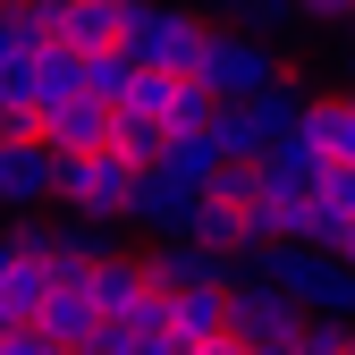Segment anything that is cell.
Here are the masks:
<instances>
[{
    "instance_id": "cell-19",
    "label": "cell",
    "mask_w": 355,
    "mask_h": 355,
    "mask_svg": "<svg viewBox=\"0 0 355 355\" xmlns=\"http://www.w3.org/2000/svg\"><path fill=\"white\" fill-rule=\"evenodd\" d=\"M355 0H288V34H347Z\"/></svg>"
},
{
    "instance_id": "cell-2",
    "label": "cell",
    "mask_w": 355,
    "mask_h": 355,
    "mask_svg": "<svg viewBox=\"0 0 355 355\" xmlns=\"http://www.w3.org/2000/svg\"><path fill=\"white\" fill-rule=\"evenodd\" d=\"M304 102H313V94H304L296 76L262 85V94H245V102H211V144L229 153V161H254V153H271V144H288V136H296Z\"/></svg>"
},
{
    "instance_id": "cell-16",
    "label": "cell",
    "mask_w": 355,
    "mask_h": 355,
    "mask_svg": "<svg viewBox=\"0 0 355 355\" xmlns=\"http://www.w3.org/2000/svg\"><path fill=\"white\" fill-rule=\"evenodd\" d=\"M195 9H220V26L262 34V42H279V51H288V0H195Z\"/></svg>"
},
{
    "instance_id": "cell-1",
    "label": "cell",
    "mask_w": 355,
    "mask_h": 355,
    "mask_svg": "<svg viewBox=\"0 0 355 355\" xmlns=\"http://www.w3.org/2000/svg\"><path fill=\"white\" fill-rule=\"evenodd\" d=\"M203 9H144V0H119V60L127 68H153V76H195L203 60Z\"/></svg>"
},
{
    "instance_id": "cell-17",
    "label": "cell",
    "mask_w": 355,
    "mask_h": 355,
    "mask_svg": "<svg viewBox=\"0 0 355 355\" xmlns=\"http://www.w3.org/2000/svg\"><path fill=\"white\" fill-rule=\"evenodd\" d=\"M178 85H187V76H153V68H136V76H127V94H119L110 110H119V119H144V127H161Z\"/></svg>"
},
{
    "instance_id": "cell-21",
    "label": "cell",
    "mask_w": 355,
    "mask_h": 355,
    "mask_svg": "<svg viewBox=\"0 0 355 355\" xmlns=\"http://www.w3.org/2000/svg\"><path fill=\"white\" fill-rule=\"evenodd\" d=\"M0 355H68V347H51V338L26 322V330H0Z\"/></svg>"
},
{
    "instance_id": "cell-18",
    "label": "cell",
    "mask_w": 355,
    "mask_h": 355,
    "mask_svg": "<svg viewBox=\"0 0 355 355\" xmlns=\"http://www.w3.org/2000/svg\"><path fill=\"white\" fill-rule=\"evenodd\" d=\"M127 76H136V68L119 60V42H102V51H76V94L119 102V94H127Z\"/></svg>"
},
{
    "instance_id": "cell-9",
    "label": "cell",
    "mask_w": 355,
    "mask_h": 355,
    "mask_svg": "<svg viewBox=\"0 0 355 355\" xmlns=\"http://www.w3.org/2000/svg\"><path fill=\"white\" fill-rule=\"evenodd\" d=\"M9 94H17L26 119H34V110H51V102H68V94H76V51H60V42H34V51H17V60H9Z\"/></svg>"
},
{
    "instance_id": "cell-11",
    "label": "cell",
    "mask_w": 355,
    "mask_h": 355,
    "mask_svg": "<svg viewBox=\"0 0 355 355\" xmlns=\"http://www.w3.org/2000/svg\"><path fill=\"white\" fill-rule=\"evenodd\" d=\"M245 169H254V203H304V195H322V178H330V161H313L304 144H271Z\"/></svg>"
},
{
    "instance_id": "cell-8",
    "label": "cell",
    "mask_w": 355,
    "mask_h": 355,
    "mask_svg": "<svg viewBox=\"0 0 355 355\" xmlns=\"http://www.w3.org/2000/svg\"><path fill=\"white\" fill-rule=\"evenodd\" d=\"M102 136H110V102H94V94H68V102H51V110H34V144L42 153H102Z\"/></svg>"
},
{
    "instance_id": "cell-6",
    "label": "cell",
    "mask_w": 355,
    "mask_h": 355,
    "mask_svg": "<svg viewBox=\"0 0 355 355\" xmlns=\"http://www.w3.org/2000/svg\"><path fill=\"white\" fill-rule=\"evenodd\" d=\"M136 262H144V279H153L161 296H187V288H229V279H237V262H229V254L187 245V237H153Z\"/></svg>"
},
{
    "instance_id": "cell-3",
    "label": "cell",
    "mask_w": 355,
    "mask_h": 355,
    "mask_svg": "<svg viewBox=\"0 0 355 355\" xmlns=\"http://www.w3.org/2000/svg\"><path fill=\"white\" fill-rule=\"evenodd\" d=\"M279 76H288V51H279V42L237 34V26H211V34H203L195 85H203L211 102H245V94H262V85H279Z\"/></svg>"
},
{
    "instance_id": "cell-23",
    "label": "cell",
    "mask_w": 355,
    "mask_h": 355,
    "mask_svg": "<svg viewBox=\"0 0 355 355\" xmlns=\"http://www.w3.org/2000/svg\"><path fill=\"white\" fill-rule=\"evenodd\" d=\"M187 355H245V347H237L229 330H220V338H203V347H187Z\"/></svg>"
},
{
    "instance_id": "cell-14",
    "label": "cell",
    "mask_w": 355,
    "mask_h": 355,
    "mask_svg": "<svg viewBox=\"0 0 355 355\" xmlns=\"http://www.w3.org/2000/svg\"><path fill=\"white\" fill-rule=\"evenodd\" d=\"M153 279H144V262L136 254H102V262H85V296H94V313L110 322V313H127Z\"/></svg>"
},
{
    "instance_id": "cell-22",
    "label": "cell",
    "mask_w": 355,
    "mask_h": 355,
    "mask_svg": "<svg viewBox=\"0 0 355 355\" xmlns=\"http://www.w3.org/2000/svg\"><path fill=\"white\" fill-rule=\"evenodd\" d=\"M322 195H330V203L355 220V169H330V178H322Z\"/></svg>"
},
{
    "instance_id": "cell-25",
    "label": "cell",
    "mask_w": 355,
    "mask_h": 355,
    "mask_svg": "<svg viewBox=\"0 0 355 355\" xmlns=\"http://www.w3.org/2000/svg\"><path fill=\"white\" fill-rule=\"evenodd\" d=\"M347 355H355V330H347Z\"/></svg>"
},
{
    "instance_id": "cell-5",
    "label": "cell",
    "mask_w": 355,
    "mask_h": 355,
    "mask_svg": "<svg viewBox=\"0 0 355 355\" xmlns=\"http://www.w3.org/2000/svg\"><path fill=\"white\" fill-rule=\"evenodd\" d=\"M220 322H229L237 347H288V338L304 330V313H296V304H288L271 279H262V271H254L245 254H237V279L220 288Z\"/></svg>"
},
{
    "instance_id": "cell-7",
    "label": "cell",
    "mask_w": 355,
    "mask_h": 355,
    "mask_svg": "<svg viewBox=\"0 0 355 355\" xmlns=\"http://www.w3.org/2000/svg\"><path fill=\"white\" fill-rule=\"evenodd\" d=\"M94 296H85V262H51V288H42L34 304V330L51 338V347H85V330H94Z\"/></svg>"
},
{
    "instance_id": "cell-20",
    "label": "cell",
    "mask_w": 355,
    "mask_h": 355,
    "mask_svg": "<svg viewBox=\"0 0 355 355\" xmlns=\"http://www.w3.org/2000/svg\"><path fill=\"white\" fill-rule=\"evenodd\" d=\"M288 355H347V330H338V322H304V330L288 338Z\"/></svg>"
},
{
    "instance_id": "cell-13",
    "label": "cell",
    "mask_w": 355,
    "mask_h": 355,
    "mask_svg": "<svg viewBox=\"0 0 355 355\" xmlns=\"http://www.w3.org/2000/svg\"><path fill=\"white\" fill-rule=\"evenodd\" d=\"M153 169H161V178H178V187H195V195H203L211 178L229 169V153L211 144V127H203V136H161V153H153Z\"/></svg>"
},
{
    "instance_id": "cell-4",
    "label": "cell",
    "mask_w": 355,
    "mask_h": 355,
    "mask_svg": "<svg viewBox=\"0 0 355 355\" xmlns=\"http://www.w3.org/2000/svg\"><path fill=\"white\" fill-rule=\"evenodd\" d=\"M127 195H136V169L110 153H51V211L68 220H119L127 229Z\"/></svg>"
},
{
    "instance_id": "cell-10",
    "label": "cell",
    "mask_w": 355,
    "mask_h": 355,
    "mask_svg": "<svg viewBox=\"0 0 355 355\" xmlns=\"http://www.w3.org/2000/svg\"><path fill=\"white\" fill-rule=\"evenodd\" d=\"M0 211H51V153L34 136H0Z\"/></svg>"
},
{
    "instance_id": "cell-12",
    "label": "cell",
    "mask_w": 355,
    "mask_h": 355,
    "mask_svg": "<svg viewBox=\"0 0 355 355\" xmlns=\"http://www.w3.org/2000/svg\"><path fill=\"white\" fill-rule=\"evenodd\" d=\"M187 211H195V187H178V178H161V169H136L127 229H144V237H178V229H187Z\"/></svg>"
},
{
    "instance_id": "cell-15",
    "label": "cell",
    "mask_w": 355,
    "mask_h": 355,
    "mask_svg": "<svg viewBox=\"0 0 355 355\" xmlns=\"http://www.w3.org/2000/svg\"><path fill=\"white\" fill-rule=\"evenodd\" d=\"M229 322H220V288H187V296H169V338L178 347H203V338H220Z\"/></svg>"
},
{
    "instance_id": "cell-24",
    "label": "cell",
    "mask_w": 355,
    "mask_h": 355,
    "mask_svg": "<svg viewBox=\"0 0 355 355\" xmlns=\"http://www.w3.org/2000/svg\"><path fill=\"white\" fill-rule=\"evenodd\" d=\"M144 9H195V0H144Z\"/></svg>"
}]
</instances>
